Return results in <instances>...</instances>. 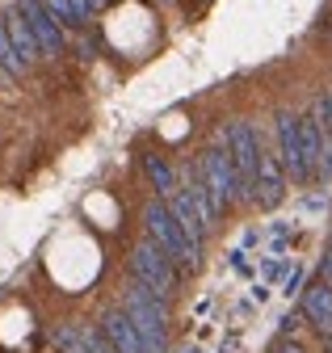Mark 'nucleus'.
I'll list each match as a JSON object with an SVG mask.
<instances>
[{
  "label": "nucleus",
  "instance_id": "obj_5",
  "mask_svg": "<svg viewBox=\"0 0 332 353\" xmlns=\"http://www.w3.org/2000/svg\"><path fill=\"white\" fill-rule=\"evenodd\" d=\"M143 228H147V236L156 240V244H164L173 252V261L177 265H185V270H198V256H194V248H189V236H185V228L177 223V214H173V206L164 202V198H152L147 206H143Z\"/></svg>",
  "mask_w": 332,
  "mask_h": 353
},
{
  "label": "nucleus",
  "instance_id": "obj_7",
  "mask_svg": "<svg viewBox=\"0 0 332 353\" xmlns=\"http://www.w3.org/2000/svg\"><path fill=\"white\" fill-rule=\"evenodd\" d=\"M17 9L25 13L30 30L38 34V47H43V59H55V55H63V51H68L63 26H59V17L47 9V0H17Z\"/></svg>",
  "mask_w": 332,
  "mask_h": 353
},
{
  "label": "nucleus",
  "instance_id": "obj_19",
  "mask_svg": "<svg viewBox=\"0 0 332 353\" xmlns=\"http://www.w3.org/2000/svg\"><path fill=\"white\" fill-rule=\"evenodd\" d=\"M299 286H303V274H299V270H290V278H286V294H299Z\"/></svg>",
  "mask_w": 332,
  "mask_h": 353
},
{
  "label": "nucleus",
  "instance_id": "obj_20",
  "mask_svg": "<svg viewBox=\"0 0 332 353\" xmlns=\"http://www.w3.org/2000/svg\"><path fill=\"white\" fill-rule=\"evenodd\" d=\"M89 5H93V9H105V5H114V0H89Z\"/></svg>",
  "mask_w": 332,
  "mask_h": 353
},
{
  "label": "nucleus",
  "instance_id": "obj_9",
  "mask_svg": "<svg viewBox=\"0 0 332 353\" xmlns=\"http://www.w3.org/2000/svg\"><path fill=\"white\" fill-rule=\"evenodd\" d=\"M286 198V168L278 160V152H261V168H257V185H253V202L261 210H278Z\"/></svg>",
  "mask_w": 332,
  "mask_h": 353
},
{
  "label": "nucleus",
  "instance_id": "obj_2",
  "mask_svg": "<svg viewBox=\"0 0 332 353\" xmlns=\"http://www.w3.org/2000/svg\"><path fill=\"white\" fill-rule=\"evenodd\" d=\"M194 172L202 176L206 194H211L215 214H227L236 202H244V198H240V176H236V164H231L227 143H211V148H202V156H198V168H194Z\"/></svg>",
  "mask_w": 332,
  "mask_h": 353
},
{
  "label": "nucleus",
  "instance_id": "obj_12",
  "mask_svg": "<svg viewBox=\"0 0 332 353\" xmlns=\"http://www.w3.org/2000/svg\"><path fill=\"white\" fill-rule=\"evenodd\" d=\"M55 341H59V353H118L110 341H105V332L101 328H59L55 332Z\"/></svg>",
  "mask_w": 332,
  "mask_h": 353
},
{
  "label": "nucleus",
  "instance_id": "obj_8",
  "mask_svg": "<svg viewBox=\"0 0 332 353\" xmlns=\"http://www.w3.org/2000/svg\"><path fill=\"white\" fill-rule=\"evenodd\" d=\"M97 328L105 332V341H110L118 353H152V345L143 341V332H139L135 320L127 316V307H105Z\"/></svg>",
  "mask_w": 332,
  "mask_h": 353
},
{
  "label": "nucleus",
  "instance_id": "obj_6",
  "mask_svg": "<svg viewBox=\"0 0 332 353\" xmlns=\"http://www.w3.org/2000/svg\"><path fill=\"white\" fill-rule=\"evenodd\" d=\"M273 135H278V160H282L286 176H290L295 185H307L311 176H307L303 139H299V114H290V110H278V118H273Z\"/></svg>",
  "mask_w": 332,
  "mask_h": 353
},
{
  "label": "nucleus",
  "instance_id": "obj_18",
  "mask_svg": "<svg viewBox=\"0 0 332 353\" xmlns=\"http://www.w3.org/2000/svg\"><path fill=\"white\" fill-rule=\"evenodd\" d=\"M320 282L332 286V244H328V252H324V261H320Z\"/></svg>",
  "mask_w": 332,
  "mask_h": 353
},
{
  "label": "nucleus",
  "instance_id": "obj_3",
  "mask_svg": "<svg viewBox=\"0 0 332 353\" xmlns=\"http://www.w3.org/2000/svg\"><path fill=\"white\" fill-rule=\"evenodd\" d=\"M131 278L143 282V286H152L164 299H173L177 294V261H173L169 248L156 244L152 236H139L131 244Z\"/></svg>",
  "mask_w": 332,
  "mask_h": 353
},
{
  "label": "nucleus",
  "instance_id": "obj_22",
  "mask_svg": "<svg viewBox=\"0 0 332 353\" xmlns=\"http://www.w3.org/2000/svg\"><path fill=\"white\" fill-rule=\"evenodd\" d=\"M328 244H332V240H328Z\"/></svg>",
  "mask_w": 332,
  "mask_h": 353
},
{
  "label": "nucleus",
  "instance_id": "obj_17",
  "mask_svg": "<svg viewBox=\"0 0 332 353\" xmlns=\"http://www.w3.org/2000/svg\"><path fill=\"white\" fill-rule=\"evenodd\" d=\"M269 353H307V345H299V341H295V336H278V341H273V349H269Z\"/></svg>",
  "mask_w": 332,
  "mask_h": 353
},
{
  "label": "nucleus",
  "instance_id": "obj_11",
  "mask_svg": "<svg viewBox=\"0 0 332 353\" xmlns=\"http://www.w3.org/2000/svg\"><path fill=\"white\" fill-rule=\"evenodd\" d=\"M5 30H9V38H13V47H17V55H21V63H25V68H30L34 59H43V47H38V34L30 30L25 13H21L17 5L5 13Z\"/></svg>",
  "mask_w": 332,
  "mask_h": 353
},
{
  "label": "nucleus",
  "instance_id": "obj_21",
  "mask_svg": "<svg viewBox=\"0 0 332 353\" xmlns=\"http://www.w3.org/2000/svg\"><path fill=\"white\" fill-rule=\"evenodd\" d=\"M324 353H332V336H324Z\"/></svg>",
  "mask_w": 332,
  "mask_h": 353
},
{
  "label": "nucleus",
  "instance_id": "obj_4",
  "mask_svg": "<svg viewBox=\"0 0 332 353\" xmlns=\"http://www.w3.org/2000/svg\"><path fill=\"white\" fill-rule=\"evenodd\" d=\"M223 143L231 152V164H236V176H240V198L244 202H253V185H257V168H261V135H257V126L253 122H227L223 130Z\"/></svg>",
  "mask_w": 332,
  "mask_h": 353
},
{
  "label": "nucleus",
  "instance_id": "obj_15",
  "mask_svg": "<svg viewBox=\"0 0 332 353\" xmlns=\"http://www.w3.org/2000/svg\"><path fill=\"white\" fill-rule=\"evenodd\" d=\"M30 68L21 63V55H17V47H13V38H9V30H5V17H0V76H9V80H21Z\"/></svg>",
  "mask_w": 332,
  "mask_h": 353
},
{
  "label": "nucleus",
  "instance_id": "obj_14",
  "mask_svg": "<svg viewBox=\"0 0 332 353\" xmlns=\"http://www.w3.org/2000/svg\"><path fill=\"white\" fill-rule=\"evenodd\" d=\"M139 164H143V176L156 185V194H160V198H173V194H177V176H173V168H169V160H164V156L143 152V156H139Z\"/></svg>",
  "mask_w": 332,
  "mask_h": 353
},
{
  "label": "nucleus",
  "instance_id": "obj_1",
  "mask_svg": "<svg viewBox=\"0 0 332 353\" xmlns=\"http://www.w3.org/2000/svg\"><path fill=\"white\" fill-rule=\"evenodd\" d=\"M122 307H127V316L143 332V341L152 345V353H169V299L131 278V290L122 294Z\"/></svg>",
  "mask_w": 332,
  "mask_h": 353
},
{
  "label": "nucleus",
  "instance_id": "obj_16",
  "mask_svg": "<svg viewBox=\"0 0 332 353\" xmlns=\"http://www.w3.org/2000/svg\"><path fill=\"white\" fill-rule=\"evenodd\" d=\"M47 9L59 17V26H89V13H93L89 0H47Z\"/></svg>",
  "mask_w": 332,
  "mask_h": 353
},
{
  "label": "nucleus",
  "instance_id": "obj_10",
  "mask_svg": "<svg viewBox=\"0 0 332 353\" xmlns=\"http://www.w3.org/2000/svg\"><path fill=\"white\" fill-rule=\"evenodd\" d=\"M299 316L320 332V336H332V286L328 282H311L299 299Z\"/></svg>",
  "mask_w": 332,
  "mask_h": 353
},
{
  "label": "nucleus",
  "instance_id": "obj_13",
  "mask_svg": "<svg viewBox=\"0 0 332 353\" xmlns=\"http://www.w3.org/2000/svg\"><path fill=\"white\" fill-rule=\"evenodd\" d=\"M299 139H303L307 176H311V181H320V172H324V130H320L315 114H303V118H299Z\"/></svg>",
  "mask_w": 332,
  "mask_h": 353
}]
</instances>
